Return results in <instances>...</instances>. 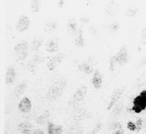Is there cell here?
Here are the masks:
<instances>
[{"mask_svg":"<svg viewBox=\"0 0 146 134\" xmlns=\"http://www.w3.org/2000/svg\"><path fill=\"white\" fill-rule=\"evenodd\" d=\"M64 58V54L60 53V54H57L55 56H52L47 62V67H48L49 70H54L56 68V66L63 60Z\"/></svg>","mask_w":146,"mask_h":134,"instance_id":"cell-8","label":"cell"},{"mask_svg":"<svg viewBox=\"0 0 146 134\" xmlns=\"http://www.w3.org/2000/svg\"><path fill=\"white\" fill-rule=\"evenodd\" d=\"M127 128L131 131H136V124L135 122H132V121H129L127 123Z\"/></svg>","mask_w":146,"mask_h":134,"instance_id":"cell-24","label":"cell"},{"mask_svg":"<svg viewBox=\"0 0 146 134\" xmlns=\"http://www.w3.org/2000/svg\"><path fill=\"white\" fill-rule=\"evenodd\" d=\"M29 24H30V21H29L28 17L26 15H21L16 23V29L19 32H23L28 29Z\"/></svg>","mask_w":146,"mask_h":134,"instance_id":"cell-7","label":"cell"},{"mask_svg":"<svg viewBox=\"0 0 146 134\" xmlns=\"http://www.w3.org/2000/svg\"><path fill=\"white\" fill-rule=\"evenodd\" d=\"M42 43H43L42 38H40V37H35V38L32 40V44H31V47H32V50H33V51H37V50H38V49L41 47Z\"/></svg>","mask_w":146,"mask_h":134,"instance_id":"cell-20","label":"cell"},{"mask_svg":"<svg viewBox=\"0 0 146 134\" xmlns=\"http://www.w3.org/2000/svg\"><path fill=\"white\" fill-rule=\"evenodd\" d=\"M124 92V88H117L113 91V93L111 94V98H110V101L108 103V106H107V109L110 110L114 105H115L116 102H118V100L120 99V97L122 96Z\"/></svg>","mask_w":146,"mask_h":134,"instance_id":"cell-6","label":"cell"},{"mask_svg":"<svg viewBox=\"0 0 146 134\" xmlns=\"http://www.w3.org/2000/svg\"><path fill=\"white\" fill-rule=\"evenodd\" d=\"M135 124H136V132H139L142 128V125H143V120H142V118H138V119L136 120Z\"/></svg>","mask_w":146,"mask_h":134,"instance_id":"cell-23","label":"cell"},{"mask_svg":"<svg viewBox=\"0 0 146 134\" xmlns=\"http://www.w3.org/2000/svg\"><path fill=\"white\" fill-rule=\"evenodd\" d=\"M57 27V23L54 22V21H49V22H47L46 24L44 25V30L46 31V32H52V31H54L55 29H56Z\"/></svg>","mask_w":146,"mask_h":134,"instance_id":"cell-21","label":"cell"},{"mask_svg":"<svg viewBox=\"0 0 146 134\" xmlns=\"http://www.w3.org/2000/svg\"><path fill=\"white\" fill-rule=\"evenodd\" d=\"M79 69L82 70L85 74H90L93 71V64H92L89 60L84 61V62H82L81 64L79 65Z\"/></svg>","mask_w":146,"mask_h":134,"instance_id":"cell-15","label":"cell"},{"mask_svg":"<svg viewBox=\"0 0 146 134\" xmlns=\"http://www.w3.org/2000/svg\"><path fill=\"white\" fill-rule=\"evenodd\" d=\"M14 53L16 55L17 60H24L28 55V44L26 41H21V42L17 43L14 47Z\"/></svg>","mask_w":146,"mask_h":134,"instance_id":"cell-3","label":"cell"},{"mask_svg":"<svg viewBox=\"0 0 146 134\" xmlns=\"http://www.w3.org/2000/svg\"><path fill=\"white\" fill-rule=\"evenodd\" d=\"M32 134H45V133L42 129H35V130H33Z\"/></svg>","mask_w":146,"mask_h":134,"instance_id":"cell-28","label":"cell"},{"mask_svg":"<svg viewBox=\"0 0 146 134\" xmlns=\"http://www.w3.org/2000/svg\"><path fill=\"white\" fill-rule=\"evenodd\" d=\"M32 125L28 121H23L18 124V129L22 134H32Z\"/></svg>","mask_w":146,"mask_h":134,"instance_id":"cell-13","label":"cell"},{"mask_svg":"<svg viewBox=\"0 0 146 134\" xmlns=\"http://www.w3.org/2000/svg\"><path fill=\"white\" fill-rule=\"evenodd\" d=\"M137 12V8H134V9H128V11H127V15L128 16H133L135 13Z\"/></svg>","mask_w":146,"mask_h":134,"instance_id":"cell-27","label":"cell"},{"mask_svg":"<svg viewBox=\"0 0 146 134\" xmlns=\"http://www.w3.org/2000/svg\"><path fill=\"white\" fill-rule=\"evenodd\" d=\"M15 77H16V71H15L14 68H13V67H9V68H7L6 75H5V82H6L7 84L13 83Z\"/></svg>","mask_w":146,"mask_h":134,"instance_id":"cell-14","label":"cell"},{"mask_svg":"<svg viewBox=\"0 0 146 134\" xmlns=\"http://www.w3.org/2000/svg\"><path fill=\"white\" fill-rule=\"evenodd\" d=\"M46 51H48V52L50 53H55L57 52V50H58V47H59V41L57 38H54V39H51V40H49L48 42L46 43Z\"/></svg>","mask_w":146,"mask_h":134,"instance_id":"cell-12","label":"cell"},{"mask_svg":"<svg viewBox=\"0 0 146 134\" xmlns=\"http://www.w3.org/2000/svg\"><path fill=\"white\" fill-rule=\"evenodd\" d=\"M65 86H66V81L65 79H59L56 82L52 84V85L49 87L48 91H47V99L49 100H55L57 98H59L62 95L63 91L65 89Z\"/></svg>","mask_w":146,"mask_h":134,"instance_id":"cell-1","label":"cell"},{"mask_svg":"<svg viewBox=\"0 0 146 134\" xmlns=\"http://www.w3.org/2000/svg\"><path fill=\"white\" fill-rule=\"evenodd\" d=\"M67 30L70 34H76L78 28H77V22L74 18H70L67 22Z\"/></svg>","mask_w":146,"mask_h":134,"instance_id":"cell-16","label":"cell"},{"mask_svg":"<svg viewBox=\"0 0 146 134\" xmlns=\"http://www.w3.org/2000/svg\"><path fill=\"white\" fill-rule=\"evenodd\" d=\"M31 107H32V103H31L30 99L28 97H23L18 103L19 111L23 112V113L29 112L31 110Z\"/></svg>","mask_w":146,"mask_h":134,"instance_id":"cell-9","label":"cell"},{"mask_svg":"<svg viewBox=\"0 0 146 134\" xmlns=\"http://www.w3.org/2000/svg\"><path fill=\"white\" fill-rule=\"evenodd\" d=\"M141 40H142V43H143V44H146V27L143 29V30H142Z\"/></svg>","mask_w":146,"mask_h":134,"instance_id":"cell-26","label":"cell"},{"mask_svg":"<svg viewBox=\"0 0 146 134\" xmlns=\"http://www.w3.org/2000/svg\"><path fill=\"white\" fill-rule=\"evenodd\" d=\"M47 132L48 134H61L63 132V127L53 122H48L47 124Z\"/></svg>","mask_w":146,"mask_h":134,"instance_id":"cell-10","label":"cell"},{"mask_svg":"<svg viewBox=\"0 0 146 134\" xmlns=\"http://www.w3.org/2000/svg\"><path fill=\"white\" fill-rule=\"evenodd\" d=\"M86 93H87V87L84 85L80 86V87L75 91V93L73 94L72 98H71V103L72 104L79 103L80 101H82V100L84 99Z\"/></svg>","mask_w":146,"mask_h":134,"instance_id":"cell-5","label":"cell"},{"mask_svg":"<svg viewBox=\"0 0 146 134\" xmlns=\"http://www.w3.org/2000/svg\"><path fill=\"white\" fill-rule=\"evenodd\" d=\"M112 134H124V130L122 128H120V129H117L114 132H112Z\"/></svg>","mask_w":146,"mask_h":134,"instance_id":"cell-29","label":"cell"},{"mask_svg":"<svg viewBox=\"0 0 146 134\" xmlns=\"http://www.w3.org/2000/svg\"><path fill=\"white\" fill-rule=\"evenodd\" d=\"M92 84H93L94 88L96 89H99L102 85V76H101V73L98 69H96L93 73V76H92Z\"/></svg>","mask_w":146,"mask_h":134,"instance_id":"cell-11","label":"cell"},{"mask_svg":"<svg viewBox=\"0 0 146 134\" xmlns=\"http://www.w3.org/2000/svg\"><path fill=\"white\" fill-rule=\"evenodd\" d=\"M26 86H27V83L25 81L21 82V83H19L18 85H17L16 89H15L14 91V94L16 97H20L21 95H22L23 93H24L25 89H26Z\"/></svg>","mask_w":146,"mask_h":134,"instance_id":"cell-18","label":"cell"},{"mask_svg":"<svg viewBox=\"0 0 146 134\" xmlns=\"http://www.w3.org/2000/svg\"><path fill=\"white\" fill-rule=\"evenodd\" d=\"M146 109V90H142L132 101V106L129 110L134 113H140Z\"/></svg>","mask_w":146,"mask_h":134,"instance_id":"cell-2","label":"cell"},{"mask_svg":"<svg viewBox=\"0 0 146 134\" xmlns=\"http://www.w3.org/2000/svg\"><path fill=\"white\" fill-rule=\"evenodd\" d=\"M49 116H50V113H49L48 110H45L42 114H41L39 117L36 118V122L39 124H45L49 119Z\"/></svg>","mask_w":146,"mask_h":134,"instance_id":"cell-19","label":"cell"},{"mask_svg":"<svg viewBox=\"0 0 146 134\" xmlns=\"http://www.w3.org/2000/svg\"><path fill=\"white\" fill-rule=\"evenodd\" d=\"M40 7L41 2L39 0H33L31 2V10H32V12H38L40 10Z\"/></svg>","mask_w":146,"mask_h":134,"instance_id":"cell-22","label":"cell"},{"mask_svg":"<svg viewBox=\"0 0 146 134\" xmlns=\"http://www.w3.org/2000/svg\"><path fill=\"white\" fill-rule=\"evenodd\" d=\"M75 44L77 46H84V38H83V29L82 27L78 28L77 32L75 34Z\"/></svg>","mask_w":146,"mask_h":134,"instance_id":"cell-17","label":"cell"},{"mask_svg":"<svg viewBox=\"0 0 146 134\" xmlns=\"http://www.w3.org/2000/svg\"><path fill=\"white\" fill-rule=\"evenodd\" d=\"M114 59H115L116 63L120 65H123L124 63L127 62L128 60V51H127V47L125 45L121 47V48L118 50V52L114 55Z\"/></svg>","mask_w":146,"mask_h":134,"instance_id":"cell-4","label":"cell"},{"mask_svg":"<svg viewBox=\"0 0 146 134\" xmlns=\"http://www.w3.org/2000/svg\"><path fill=\"white\" fill-rule=\"evenodd\" d=\"M110 127H111L112 129L117 130V129H120V128H122V126H121V124H120L119 122H113V123L111 124V126H110Z\"/></svg>","mask_w":146,"mask_h":134,"instance_id":"cell-25","label":"cell"}]
</instances>
